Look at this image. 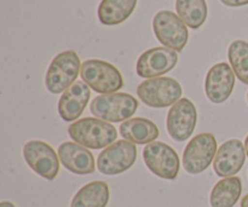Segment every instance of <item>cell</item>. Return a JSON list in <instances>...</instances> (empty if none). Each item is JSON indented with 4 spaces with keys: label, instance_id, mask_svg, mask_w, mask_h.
<instances>
[{
    "label": "cell",
    "instance_id": "obj_21",
    "mask_svg": "<svg viewBox=\"0 0 248 207\" xmlns=\"http://www.w3.org/2000/svg\"><path fill=\"white\" fill-rule=\"evenodd\" d=\"M176 11L191 29H199L207 18L206 0H176Z\"/></svg>",
    "mask_w": 248,
    "mask_h": 207
},
{
    "label": "cell",
    "instance_id": "obj_3",
    "mask_svg": "<svg viewBox=\"0 0 248 207\" xmlns=\"http://www.w3.org/2000/svg\"><path fill=\"white\" fill-rule=\"evenodd\" d=\"M138 109V101L130 94L101 95L91 102L90 111L96 118L109 123H121L135 115Z\"/></svg>",
    "mask_w": 248,
    "mask_h": 207
},
{
    "label": "cell",
    "instance_id": "obj_1",
    "mask_svg": "<svg viewBox=\"0 0 248 207\" xmlns=\"http://www.w3.org/2000/svg\"><path fill=\"white\" fill-rule=\"evenodd\" d=\"M70 138L87 149H102L113 144L118 131L111 124L98 118L79 119L68 127Z\"/></svg>",
    "mask_w": 248,
    "mask_h": 207
},
{
    "label": "cell",
    "instance_id": "obj_15",
    "mask_svg": "<svg viewBox=\"0 0 248 207\" xmlns=\"http://www.w3.org/2000/svg\"><path fill=\"white\" fill-rule=\"evenodd\" d=\"M60 161L68 171L75 175H90L96 170L93 154L75 142H64L58 147Z\"/></svg>",
    "mask_w": 248,
    "mask_h": 207
},
{
    "label": "cell",
    "instance_id": "obj_17",
    "mask_svg": "<svg viewBox=\"0 0 248 207\" xmlns=\"http://www.w3.org/2000/svg\"><path fill=\"white\" fill-rule=\"evenodd\" d=\"M120 135L133 144H149L160 136L156 124L145 118H132L120 125Z\"/></svg>",
    "mask_w": 248,
    "mask_h": 207
},
{
    "label": "cell",
    "instance_id": "obj_6",
    "mask_svg": "<svg viewBox=\"0 0 248 207\" xmlns=\"http://www.w3.org/2000/svg\"><path fill=\"white\" fill-rule=\"evenodd\" d=\"M153 31L157 40L167 48L181 52L189 39L186 24L169 10L159 11L153 19Z\"/></svg>",
    "mask_w": 248,
    "mask_h": 207
},
{
    "label": "cell",
    "instance_id": "obj_26",
    "mask_svg": "<svg viewBox=\"0 0 248 207\" xmlns=\"http://www.w3.org/2000/svg\"><path fill=\"white\" fill-rule=\"evenodd\" d=\"M245 148H246V154H247V157H248V135H247L246 140H245Z\"/></svg>",
    "mask_w": 248,
    "mask_h": 207
},
{
    "label": "cell",
    "instance_id": "obj_25",
    "mask_svg": "<svg viewBox=\"0 0 248 207\" xmlns=\"http://www.w3.org/2000/svg\"><path fill=\"white\" fill-rule=\"evenodd\" d=\"M0 207H16V206H15L12 203H10V201H2V203L0 204Z\"/></svg>",
    "mask_w": 248,
    "mask_h": 207
},
{
    "label": "cell",
    "instance_id": "obj_22",
    "mask_svg": "<svg viewBox=\"0 0 248 207\" xmlns=\"http://www.w3.org/2000/svg\"><path fill=\"white\" fill-rule=\"evenodd\" d=\"M228 58L237 79L248 85V43L235 40L228 48Z\"/></svg>",
    "mask_w": 248,
    "mask_h": 207
},
{
    "label": "cell",
    "instance_id": "obj_23",
    "mask_svg": "<svg viewBox=\"0 0 248 207\" xmlns=\"http://www.w3.org/2000/svg\"><path fill=\"white\" fill-rule=\"evenodd\" d=\"M220 2L230 7H237V6H244V5H247L248 0H220Z\"/></svg>",
    "mask_w": 248,
    "mask_h": 207
},
{
    "label": "cell",
    "instance_id": "obj_10",
    "mask_svg": "<svg viewBox=\"0 0 248 207\" xmlns=\"http://www.w3.org/2000/svg\"><path fill=\"white\" fill-rule=\"evenodd\" d=\"M27 165L47 181H53L60 172V161L55 149L43 141H29L23 147Z\"/></svg>",
    "mask_w": 248,
    "mask_h": 207
},
{
    "label": "cell",
    "instance_id": "obj_2",
    "mask_svg": "<svg viewBox=\"0 0 248 207\" xmlns=\"http://www.w3.org/2000/svg\"><path fill=\"white\" fill-rule=\"evenodd\" d=\"M81 70V62L73 50L63 51L52 60L45 77V86L51 94H62L75 84Z\"/></svg>",
    "mask_w": 248,
    "mask_h": 207
},
{
    "label": "cell",
    "instance_id": "obj_24",
    "mask_svg": "<svg viewBox=\"0 0 248 207\" xmlns=\"http://www.w3.org/2000/svg\"><path fill=\"white\" fill-rule=\"evenodd\" d=\"M241 207H248V194L245 195L241 200Z\"/></svg>",
    "mask_w": 248,
    "mask_h": 207
},
{
    "label": "cell",
    "instance_id": "obj_18",
    "mask_svg": "<svg viewBox=\"0 0 248 207\" xmlns=\"http://www.w3.org/2000/svg\"><path fill=\"white\" fill-rule=\"evenodd\" d=\"M138 0H102L97 10L99 22L104 26H116L132 15Z\"/></svg>",
    "mask_w": 248,
    "mask_h": 207
},
{
    "label": "cell",
    "instance_id": "obj_20",
    "mask_svg": "<svg viewBox=\"0 0 248 207\" xmlns=\"http://www.w3.org/2000/svg\"><path fill=\"white\" fill-rule=\"evenodd\" d=\"M242 193L239 177H228L213 187L210 195L211 207H234Z\"/></svg>",
    "mask_w": 248,
    "mask_h": 207
},
{
    "label": "cell",
    "instance_id": "obj_11",
    "mask_svg": "<svg viewBox=\"0 0 248 207\" xmlns=\"http://www.w3.org/2000/svg\"><path fill=\"white\" fill-rule=\"evenodd\" d=\"M196 121L198 111L195 104L189 98L183 97L169 111L166 121L167 132L176 142H184L194 133Z\"/></svg>",
    "mask_w": 248,
    "mask_h": 207
},
{
    "label": "cell",
    "instance_id": "obj_12",
    "mask_svg": "<svg viewBox=\"0 0 248 207\" xmlns=\"http://www.w3.org/2000/svg\"><path fill=\"white\" fill-rule=\"evenodd\" d=\"M178 62V53L165 46L153 48L140 56L136 73L140 78H159L171 72Z\"/></svg>",
    "mask_w": 248,
    "mask_h": 207
},
{
    "label": "cell",
    "instance_id": "obj_13",
    "mask_svg": "<svg viewBox=\"0 0 248 207\" xmlns=\"http://www.w3.org/2000/svg\"><path fill=\"white\" fill-rule=\"evenodd\" d=\"M235 86V73L228 63L220 62L210 68L205 80V92L212 103L227 101Z\"/></svg>",
    "mask_w": 248,
    "mask_h": 207
},
{
    "label": "cell",
    "instance_id": "obj_9",
    "mask_svg": "<svg viewBox=\"0 0 248 207\" xmlns=\"http://www.w3.org/2000/svg\"><path fill=\"white\" fill-rule=\"evenodd\" d=\"M137 160V148L126 140L116 141L107 147L97 159V169L106 176H115L135 165Z\"/></svg>",
    "mask_w": 248,
    "mask_h": 207
},
{
    "label": "cell",
    "instance_id": "obj_14",
    "mask_svg": "<svg viewBox=\"0 0 248 207\" xmlns=\"http://www.w3.org/2000/svg\"><path fill=\"white\" fill-rule=\"evenodd\" d=\"M246 148L239 140H229L223 143L217 150L213 170L222 178L234 177L246 161Z\"/></svg>",
    "mask_w": 248,
    "mask_h": 207
},
{
    "label": "cell",
    "instance_id": "obj_27",
    "mask_svg": "<svg viewBox=\"0 0 248 207\" xmlns=\"http://www.w3.org/2000/svg\"><path fill=\"white\" fill-rule=\"evenodd\" d=\"M247 102H248V92H247Z\"/></svg>",
    "mask_w": 248,
    "mask_h": 207
},
{
    "label": "cell",
    "instance_id": "obj_5",
    "mask_svg": "<svg viewBox=\"0 0 248 207\" xmlns=\"http://www.w3.org/2000/svg\"><path fill=\"white\" fill-rule=\"evenodd\" d=\"M183 90L173 78H153L144 80L137 87V96L152 108H166L181 99Z\"/></svg>",
    "mask_w": 248,
    "mask_h": 207
},
{
    "label": "cell",
    "instance_id": "obj_16",
    "mask_svg": "<svg viewBox=\"0 0 248 207\" xmlns=\"http://www.w3.org/2000/svg\"><path fill=\"white\" fill-rule=\"evenodd\" d=\"M90 97V87L84 81H77L61 96L58 101V114L68 123L77 120L86 108Z\"/></svg>",
    "mask_w": 248,
    "mask_h": 207
},
{
    "label": "cell",
    "instance_id": "obj_7",
    "mask_svg": "<svg viewBox=\"0 0 248 207\" xmlns=\"http://www.w3.org/2000/svg\"><path fill=\"white\" fill-rule=\"evenodd\" d=\"M217 154V140L212 133H199L186 147L183 166L188 174L199 175L208 169Z\"/></svg>",
    "mask_w": 248,
    "mask_h": 207
},
{
    "label": "cell",
    "instance_id": "obj_8",
    "mask_svg": "<svg viewBox=\"0 0 248 207\" xmlns=\"http://www.w3.org/2000/svg\"><path fill=\"white\" fill-rule=\"evenodd\" d=\"M144 164L155 176L173 181L179 172V157L176 150L164 142H153L143 149Z\"/></svg>",
    "mask_w": 248,
    "mask_h": 207
},
{
    "label": "cell",
    "instance_id": "obj_19",
    "mask_svg": "<svg viewBox=\"0 0 248 207\" xmlns=\"http://www.w3.org/2000/svg\"><path fill=\"white\" fill-rule=\"evenodd\" d=\"M110 198L106 182L94 181L85 184L73 198L70 207H107Z\"/></svg>",
    "mask_w": 248,
    "mask_h": 207
},
{
    "label": "cell",
    "instance_id": "obj_4",
    "mask_svg": "<svg viewBox=\"0 0 248 207\" xmlns=\"http://www.w3.org/2000/svg\"><path fill=\"white\" fill-rule=\"evenodd\" d=\"M80 75L85 84L97 94H115L124 86V79L116 67L102 60H87L81 64Z\"/></svg>",
    "mask_w": 248,
    "mask_h": 207
}]
</instances>
